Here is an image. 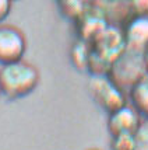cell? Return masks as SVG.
<instances>
[{"label":"cell","mask_w":148,"mask_h":150,"mask_svg":"<svg viewBox=\"0 0 148 150\" xmlns=\"http://www.w3.org/2000/svg\"><path fill=\"white\" fill-rule=\"evenodd\" d=\"M39 83L38 69L24 59L11 63H4L0 67L1 94L15 100L31 94Z\"/></svg>","instance_id":"obj_1"},{"label":"cell","mask_w":148,"mask_h":150,"mask_svg":"<svg viewBox=\"0 0 148 150\" xmlns=\"http://www.w3.org/2000/svg\"><path fill=\"white\" fill-rule=\"evenodd\" d=\"M88 88L94 101L108 114L127 103L124 90L109 74H92Z\"/></svg>","instance_id":"obj_2"},{"label":"cell","mask_w":148,"mask_h":150,"mask_svg":"<svg viewBox=\"0 0 148 150\" xmlns=\"http://www.w3.org/2000/svg\"><path fill=\"white\" fill-rule=\"evenodd\" d=\"M148 55L137 53L126 49L115 60L109 70V76L120 87H131L144 73L148 70Z\"/></svg>","instance_id":"obj_3"},{"label":"cell","mask_w":148,"mask_h":150,"mask_svg":"<svg viewBox=\"0 0 148 150\" xmlns=\"http://www.w3.org/2000/svg\"><path fill=\"white\" fill-rule=\"evenodd\" d=\"M27 51L25 35L17 27L0 24V63L21 60Z\"/></svg>","instance_id":"obj_4"},{"label":"cell","mask_w":148,"mask_h":150,"mask_svg":"<svg viewBox=\"0 0 148 150\" xmlns=\"http://www.w3.org/2000/svg\"><path fill=\"white\" fill-rule=\"evenodd\" d=\"M144 118L130 103L119 107L117 110L108 114V131L110 136L120 133H135Z\"/></svg>","instance_id":"obj_5"},{"label":"cell","mask_w":148,"mask_h":150,"mask_svg":"<svg viewBox=\"0 0 148 150\" xmlns=\"http://www.w3.org/2000/svg\"><path fill=\"white\" fill-rule=\"evenodd\" d=\"M126 49L148 55V17L133 16L123 30Z\"/></svg>","instance_id":"obj_6"},{"label":"cell","mask_w":148,"mask_h":150,"mask_svg":"<svg viewBox=\"0 0 148 150\" xmlns=\"http://www.w3.org/2000/svg\"><path fill=\"white\" fill-rule=\"evenodd\" d=\"M129 100L140 115L148 119V70L129 88Z\"/></svg>","instance_id":"obj_7"},{"label":"cell","mask_w":148,"mask_h":150,"mask_svg":"<svg viewBox=\"0 0 148 150\" xmlns=\"http://www.w3.org/2000/svg\"><path fill=\"white\" fill-rule=\"evenodd\" d=\"M91 52L92 48L91 44L85 39L78 38L70 49V56L73 65L77 67L78 70H88V65H90V59H91Z\"/></svg>","instance_id":"obj_8"},{"label":"cell","mask_w":148,"mask_h":150,"mask_svg":"<svg viewBox=\"0 0 148 150\" xmlns=\"http://www.w3.org/2000/svg\"><path fill=\"white\" fill-rule=\"evenodd\" d=\"M110 137H112V140H110L112 150H134V133H120V135H115Z\"/></svg>","instance_id":"obj_9"},{"label":"cell","mask_w":148,"mask_h":150,"mask_svg":"<svg viewBox=\"0 0 148 150\" xmlns=\"http://www.w3.org/2000/svg\"><path fill=\"white\" fill-rule=\"evenodd\" d=\"M134 150H148V119H142L141 125L134 133Z\"/></svg>","instance_id":"obj_10"},{"label":"cell","mask_w":148,"mask_h":150,"mask_svg":"<svg viewBox=\"0 0 148 150\" xmlns=\"http://www.w3.org/2000/svg\"><path fill=\"white\" fill-rule=\"evenodd\" d=\"M130 13L135 17H148V0H127Z\"/></svg>","instance_id":"obj_11"},{"label":"cell","mask_w":148,"mask_h":150,"mask_svg":"<svg viewBox=\"0 0 148 150\" xmlns=\"http://www.w3.org/2000/svg\"><path fill=\"white\" fill-rule=\"evenodd\" d=\"M14 0H0V24L8 17V14L11 13Z\"/></svg>","instance_id":"obj_12"},{"label":"cell","mask_w":148,"mask_h":150,"mask_svg":"<svg viewBox=\"0 0 148 150\" xmlns=\"http://www.w3.org/2000/svg\"><path fill=\"white\" fill-rule=\"evenodd\" d=\"M0 94H1V84H0Z\"/></svg>","instance_id":"obj_13"},{"label":"cell","mask_w":148,"mask_h":150,"mask_svg":"<svg viewBox=\"0 0 148 150\" xmlns=\"http://www.w3.org/2000/svg\"><path fill=\"white\" fill-rule=\"evenodd\" d=\"M92 150H97V149H92Z\"/></svg>","instance_id":"obj_14"}]
</instances>
